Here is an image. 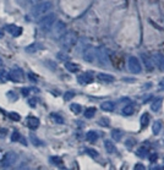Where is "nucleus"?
<instances>
[{
	"mask_svg": "<svg viewBox=\"0 0 164 170\" xmlns=\"http://www.w3.org/2000/svg\"><path fill=\"white\" fill-rule=\"evenodd\" d=\"M160 130H162V121L156 120L153 126H152V131H153L154 135H158V133H160Z\"/></svg>",
	"mask_w": 164,
	"mask_h": 170,
	"instance_id": "obj_20",
	"label": "nucleus"
},
{
	"mask_svg": "<svg viewBox=\"0 0 164 170\" xmlns=\"http://www.w3.org/2000/svg\"><path fill=\"white\" fill-rule=\"evenodd\" d=\"M97 78L100 81V82H104V83H110L113 82V81L115 80L114 76H112V75H109V73H98V76Z\"/></svg>",
	"mask_w": 164,
	"mask_h": 170,
	"instance_id": "obj_15",
	"label": "nucleus"
},
{
	"mask_svg": "<svg viewBox=\"0 0 164 170\" xmlns=\"http://www.w3.org/2000/svg\"><path fill=\"white\" fill-rule=\"evenodd\" d=\"M141 60H142V64L145 65V67L148 71L153 69V61L151 60V56H148L147 54H141Z\"/></svg>",
	"mask_w": 164,
	"mask_h": 170,
	"instance_id": "obj_13",
	"label": "nucleus"
},
{
	"mask_svg": "<svg viewBox=\"0 0 164 170\" xmlns=\"http://www.w3.org/2000/svg\"><path fill=\"white\" fill-rule=\"evenodd\" d=\"M5 30L8 31L10 35L12 37H18V36H21V33H22V27H18L16 25H6L5 26Z\"/></svg>",
	"mask_w": 164,
	"mask_h": 170,
	"instance_id": "obj_10",
	"label": "nucleus"
},
{
	"mask_svg": "<svg viewBox=\"0 0 164 170\" xmlns=\"http://www.w3.org/2000/svg\"><path fill=\"white\" fill-rule=\"evenodd\" d=\"M147 153H148V149L146 147H141V148L137 149V155L141 157V158H145L147 155Z\"/></svg>",
	"mask_w": 164,
	"mask_h": 170,
	"instance_id": "obj_29",
	"label": "nucleus"
},
{
	"mask_svg": "<svg viewBox=\"0 0 164 170\" xmlns=\"http://www.w3.org/2000/svg\"><path fill=\"white\" fill-rule=\"evenodd\" d=\"M95 56L98 58V61L103 66H108L109 65V55H108L105 48L100 47L98 50H95Z\"/></svg>",
	"mask_w": 164,
	"mask_h": 170,
	"instance_id": "obj_5",
	"label": "nucleus"
},
{
	"mask_svg": "<svg viewBox=\"0 0 164 170\" xmlns=\"http://www.w3.org/2000/svg\"><path fill=\"white\" fill-rule=\"evenodd\" d=\"M27 126H28L31 130H36L39 126V119H37L35 116H28L27 118Z\"/></svg>",
	"mask_w": 164,
	"mask_h": 170,
	"instance_id": "obj_14",
	"label": "nucleus"
},
{
	"mask_svg": "<svg viewBox=\"0 0 164 170\" xmlns=\"http://www.w3.org/2000/svg\"><path fill=\"white\" fill-rule=\"evenodd\" d=\"M20 140H21V135H20L17 131H13L12 135H11V141L12 142H17Z\"/></svg>",
	"mask_w": 164,
	"mask_h": 170,
	"instance_id": "obj_31",
	"label": "nucleus"
},
{
	"mask_svg": "<svg viewBox=\"0 0 164 170\" xmlns=\"http://www.w3.org/2000/svg\"><path fill=\"white\" fill-rule=\"evenodd\" d=\"M65 67L67 70H69L70 72H77L80 70V67L77 64H74V63H66L65 64Z\"/></svg>",
	"mask_w": 164,
	"mask_h": 170,
	"instance_id": "obj_22",
	"label": "nucleus"
},
{
	"mask_svg": "<svg viewBox=\"0 0 164 170\" xmlns=\"http://www.w3.org/2000/svg\"><path fill=\"white\" fill-rule=\"evenodd\" d=\"M86 138L90 142H95L98 140V133L95 131H88L87 135H86Z\"/></svg>",
	"mask_w": 164,
	"mask_h": 170,
	"instance_id": "obj_21",
	"label": "nucleus"
},
{
	"mask_svg": "<svg viewBox=\"0 0 164 170\" xmlns=\"http://www.w3.org/2000/svg\"><path fill=\"white\" fill-rule=\"evenodd\" d=\"M8 135V130L6 128H0V138H4Z\"/></svg>",
	"mask_w": 164,
	"mask_h": 170,
	"instance_id": "obj_40",
	"label": "nucleus"
},
{
	"mask_svg": "<svg viewBox=\"0 0 164 170\" xmlns=\"http://www.w3.org/2000/svg\"><path fill=\"white\" fill-rule=\"evenodd\" d=\"M83 59L87 61V63H92L95 59V49L92 45H87L85 50H83Z\"/></svg>",
	"mask_w": 164,
	"mask_h": 170,
	"instance_id": "obj_8",
	"label": "nucleus"
},
{
	"mask_svg": "<svg viewBox=\"0 0 164 170\" xmlns=\"http://www.w3.org/2000/svg\"><path fill=\"white\" fill-rule=\"evenodd\" d=\"M28 93H30L28 88H23V90H22V94H23V96H28Z\"/></svg>",
	"mask_w": 164,
	"mask_h": 170,
	"instance_id": "obj_42",
	"label": "nucleus"
},
{
	"mask_svg": "<svg viewBox=\"0 0 164 170\" xmlns=\"http://www.w3.org/2000/svg\"><path fill=\"white\" fill-rule=\"evenodd\" d=\"M3 37H4V32L0 31V38H3Z\"/></svg>",
	"mask_w": 164,
	"mask_h": 170,
	"instance_id": "obj_46",
	"label": "nucleus"
},
{
	"mask_svg": "<svg viewBox=\"0 0 164 170\" xmlns=\"http://www.w3.org/2000/svg\"><path fill=\"white\" fill-rule=\"evenodd\" d=\"M30 3H31V4H33V5H36V4L40 3V0H30Z\"/></svg>",
	"mask_w": 164,
	"mask_h": 170,
	"instance_id": "obj_45",
	"label": "nucleus"
},
{
	"mask_svg": "<svg viewBox=\"0 0 164 170\" xmlns=\"http://www.w3.org/2000/svg\"><path fill=\"white\" fill-rule=\"evenodd\" d=\"M74 96H75V93H74V92H71V91H69V92H66V93H65L64 99H65V100H70Z\"/></svg>",
	"mask_w": 164,
	"mask_h": 170,
	"instance_id": "obj_36",
	"label": "nucleus"
},
{
	"mask_svg": "<svg viewBox=\"0 0 164 170\" xmlns=\"http://www.w3.org/2000/svg\"><path fill=\"white\" fill-rule=\"evenodd\" d=\"M157 158H158V154L157 153H152L151 155H149V160H151V163H156Z\"/></svg>",
	"mask_w": 164,
	"mask_h": 170,
	"instance_id": "obj_39",
	"label": "nucleus"
},
{
	"mask_svg": "<svg viewBox=\"0 0 164 170\" xmlns=\"http://www.w3.org/2000/svg\"><path fill=\"white\" fill-rule=\"evenodd\" d=\"M94 114H95V108H88V109H86V111H85V118L91 119V118L94 116Z\"/></svg>",
	"mask_w": 164,
	"mask_h": 170,
	"instance_id": "obj_27",
	"label": "nucleus"
},
{
	"mask_svg": "<svg viewBox=\"0 0 164 170\" xmlns=\"http://www.w3.org/2000/svg\"><path fill=\"white\" fill-rule=\"evenodd\" d=\"M53 8V4L50 1H43L38 3L35 5V8L32 10V15L35 18H42L44 15H47Z\"/></svg>",
	"mask_w": 164,
	"mask_h": 170,
	"instance_id": "obj_1",
	"label": "nucleus"
},
{
	"mask_svg": "<svg viewBox=\"0 0 164 170\" xmlns=\"http://www.w3.org/2000/svg\"><path fill=\"white\" fill-rule=\"evenodd\" d=\"M49 160L52 162V164H54V165H60V164H63V159L59 158V157H50Z\"/></svg>",
	"mask_w": 164,
	"mask_h": 170,
	"instance_id": "obj_30",
	"label": "nucleus"
},
{
	"mask_svg": "<svg viewBox=\"0 0 164 170\" xmlns=\"http://www.w3.org/2000/svg\"><path fill=\"white\" fill-rule=\"evenodd\" d=\"M86 152H87L88 155H91V157H93V158L98 157V153H97V151H95V149H86Z\"/></svg>",
	"mask_w": 164,
	"mask_h": 170,
	"instance_id": "obj_35",
	"label": "nucleus"
},
{
	"mask_svg": "<svg viewBox=\"0 0 164 170\" xmlns=\"http://www.w3.org/2000/svg\"><path fill=\"white\" fill-rule=\"evenodd\" d=\"M55 13H53V12H48L47 15H44L42 18L39 20V28L44 31V32H48V31H50L52 30V27L54 26V22H55Z\"/></svg>",
	"mask_w": 164,
	"mask_h": 170,
	"instance_id": "obj_3",
	"label": "nucleus"
},
{
	"mask_svg": "<svg viewBox=\"0 0 164 170\" xmlns=\"http://www.w3.org/2000/svg\"><path fill=\"white\" fill-rule=\"evenodd\" d=\"M9 118H10L11 120H13V121H20V119H21L20 114H17V113H15V111L10 113V114H9Z\"/></svg>",
	"mask_w": 164,
	"mask_h": 170,
	"instance_id": "obj_32",
	"label": "nucleus"
},
{
	"mask_svg": "<svg viewBox=\"0 0 164 170\" xmlns=\"http://www.w3.org/2000/svg\"><path fill=\"white\" fill-rule=\"evenodd\" d=\"M100 108H102V110H104V111H113L114 108H115V104L112 100H105L100 104Z\"/></svg>",
	"mask_w": 164,
	"mask_h": 170,
	"instance_id": "obj_16",
	"label": "nucleus"
},
{
	"mask_svg": "<svg viewBox=\"0 0 164 170\" xmlns=\"http://www.w3.org/2000/svg\"><path fill=\"white\" fill-rule=\"evenodd\" d=\"M1 65H3V60H1V59H0V66H1Z\"/></svg>",
	"mask_w": 164,
	"mask_h": 170,
	"instance_id": "obj_47",
	"label": "nucleus"
},
{
	"mask_svg": "<svg viewBox=\"0 0 164 170\" xmlns=\"http://www.w3.org/2000/svg\"><path fill=\"white\" fill-rule=\"evenodd\" d=\"M129 70L132 73H140L141 72V63L136 56H130L127 60Z\"/></svg>",
	"mask_w": 164,
	"mask_h": 170,
	"instance_id": "obj_4",
	"label": "nucleus"
},
{
	"mask_svg": "<svg viewBox=\"0 0 164 170\" xmlns=\"http://www.w3.org/2000/svg\"><path fill=\"white\" fill-rule=\"evenodd\" d=\"M162 102H163L162 98L156 99L153 103L151 104V110H152V111H158V110L160 109V107H162Z\"/></svg>",
	"mask_w": 164,
	"mask_h": 170,
	"instance_id": "obj_19",
	"label": "nucleus"
},
{
	"mask_svg": "<svg viewBox=\"0 0 164 170\" xmlns=\"http://www.w3.org/2000/svg\"><path fill=\"white\" fill-rule=\"evenodd\" d=\"M8 75H9V78L15 81V82H20V81L23 80V71L21 69H18V67L12 69L10 72H8Z\"/></svg>",
	"mask_w": 164,
	"mask_h": 170,
	"instance_id": "obj_7",
	"label": "nucleus"
},
{
	"mask_svg": "<svg viewBox=\"0 0 164 170\" xmlns=\"http://www.w3.org/2000/svg\"><path fill=\"white\" fill-rule=\"evenodd\" d=\"M50 119L55 122V124H59V125H61V124H64V119L60 116V115H58V114H50Z\"/></svg>",
	"mask_w": 164,
	"mask_h": 170,
	"instance_id": "obj_24",
	"label": "nucleus"
},
{
	"mask_svg": "<svg viewBox=\"0 0 164 170\" xmlns=\"http://www.w3.org/2000/svg\"><path fill=\"white\" fill-rule=\"evenodd\" d=\"M134 111H135V109L131 104H127L126 107H124V109H122V114H124L125 116H129V115L134 114Z\"/></svg>",
	"mask_w": 164,
	"mask_h": 170,
	"instance_id": "obj_23",
	"label": "nucleus"
},
{
	"mask_svg": "<svg viewBox=\"0 0 164 170\" xmlns=\"http://www.w3.org/2000/svg\"><path fill=\"white\" fill-rule=\"evenodd\" d=\"M8 78H9L8 72H6V71H1V72H0V80H1V81H6Z\"/></svg>",
	"mask_w": 164,
	"mask_h": 170,
	"instance_id": "obj_37",
	"label": "nucleus"
},
{
	"mask_svg": "<svg viewBox=\"0 0 164 170\" xmlns=\"http://www.w3.org/2000/svg\"><path fill=\"white\" fill-rule=\"evenodd\" d=\"M16 160H17V155H16V153H13V152L5 153L4 158H3V160H1V163H3L1 165H3L4 168H9V166L13 165V163H16Z\"/></svg>",
	"mask_w": 164,
	"mask_h": 170,
	"instance_id": "obj_6",
	"label": "nucleus"
},
{
	"mask_svg": "<svg viewBox=\"0 0 164 170\" xmlns=\"http://www.w3.org/2000/svg\"><path fill=\"white\" fill-rule=\"evenodd\" d=\"M39 48H40V44L33 43V44H31V45L27 47V48H26V51H27V53H35V51H37Z\"/></svg>",
	"mask_w": 164,
	"mask_h": 170,
	"instance_id": "obj_25",
	"label": "nucleus"
},
{
	"mask_svg": "<svg viewBox=\"0 0 164 170\" xmlns=\"http://www.w3.org/2000/svg\"><path fill=\"white\" fill-rule=\"evenodd\" d=\"M28 77H30L32 81H37V77L33 76V73H28Z\"/></svg>",
	"mask_w": 164,
	"mask_h": 170,
	"instance_id": "obj_43",
	"label": "nucleus"
},
{
	"mask_svg": "<svg viewBox=\"0 0 164 170\" xmlns=\"http://www.w3.org/2000/svg\"><path fill=\"white\" fill-rule=\"evenodd\" d=\"M77 42V36L74 32H65L63 36L60 37V44L64 49H71L72 47Z\"/></svg>",
	"mask_w": 164,
	"mask_h": 170,
	"instance_id": "obj_2",
	"label": "nucleus"
},
{
	"mask_svg": "<svg viewBox=\"0 0 164 170\" xmlns=\"http://www.w3.org/2000/svg\"><path fill=\"white\" fill-rule=\"evenodd\" d=\"M52 30L54 32V36H55L57 38H59V37H61L65 33V23L61 22V21H59L55 26L52 27Z\"/></svg>",
	"mask_w": 164,
	"mask_h": 170,
	"instance_id": "obj_11",
	"label": "nucleus"
},
{
	"mask_svg": "<svg viewBox=\"0 0 164 170\" xmlns=\"http://www.w3.org/2000/svg\"><path fill=\"white\" fill-rule=\"evenodd\" d=\"M98 124L100 125V126H104V127H108L109 126V120L107 119V118H102L99 121H98Z\"/></svg>",
	"mask_w": 164,
	"mask_h": 170,
	"instance_id": "obj_34",
	"label": "nucleus"
},
{
	"mask_svg": "<svg viewBox=\"0 0 164 170\" xmlns=\"http://www.w3.org/2000/svg\"><path fill=\"white\" fill-rule=\"evenodd\" d=\"M135 169H145V166H143L142 164H136L135 165Z\"/></svg>",
	"mask_w": 164,
	"mask_h": 170,
	"instance_id": "obj_44",
	"label": "nucleus"
},
{
	"mask_svg": "<svg viewBox=\"0 0 164 170\" xmlns=\"http://www.w3.org/2000/svg\"><path fill=\"white\" fill-rule=\"evenodd\" d=\"M77 80H78V82L82 83V85H88V83H91L93 81V75L91 72H85V73L80 75Z\"/></svg>",
	"mask_w": 164,
	"mask_h": 170,
	"instance_id": "obj_12",
	"label": "nucleus"
},
{
	"mask_svg": "<svg viewBox=\"0 0 164 170\" xmlns=\"http://www.w3.org/2000/svg\"><path fill=\"white\" fill-rule=\"evenodd\" d=\"M104 147H105V149H107V152L110 153V154H113V153L117 152V148H115L114 143H112L110 140H105V141H104Z\"/></svg>",
	"mask_w": 164,
	"mask_h": 170,
	"instance_id": "obj_17",
	"label": "nucleus"
},
{
	"mask_svg": "<svg viewBox=\"0 0 164 170\" xmlns=\"http://www.w3.org/2000/svg\"><path fill=\"white\" fill-rule=\"evenodd\" d=\"M140 124L142 127H146L149 124V114L148 113H143L140 118Z\"/></svg>",
	"mask_w": 164,
	"mask_h": 170,
	"instance_id": "obj_18",
	"label": "nucleus"
},
{
	"mask_svg": "<svg viewBox=\"0 0 164 170\" xmlns=\"http://www.w3.org/2000/svg\"><path fill=\"white\" fill-rule=\"evenodd\" d=\"M36 104H37V99H36V98H31V99L28 100V105H30L31 108H35Z\"/></svg>",
	"mask_w": 164,
	"mask_h": 170,
	"instance_id": "obj_38",
	"label": "nucleus"
},
{
	"mask_svg": "<svg viewBox=\"0 0 164 170\" xmlns=\"http://www.w3.org/2000/svg\"><path fill=\"white\" fill-rule=\"evenodd\" d=\"M134 145H135V140H127V141H126V146H127V147H130V146L132 147Z\"/></svg>",
	"mask_w": 164,
	"mask_h": 170,
	"instance_id": "obj_41",
	"label": "nucleus"
},
{
	"mask_svg": "<svg viewBox=\"0 0 164 170\" xmlns=\"http://www.w3.org/2000/svg\"><path fill=\"white\" fill-rule=\"evenodd\" d=\"M112 138L114 141H120L121 140V131H119V130H113L112 131Z\"/></svg>",
	"mask_w": 164,
	"mask_h": 170,
	"instance_id": "obj_28",
	"label": "nucleus"
},
{
	"mask_svg": "<svg viewBox=\"0 0 164 170\" xmlns=\"http://www.w3.org/2000/svg\"><path fill=\"white\" fill-rule=\"evenodd\" d=\"M70 109H71V111H72V113H75V114H80V113L82 111V108H81V105H80V104H77V103H72V104L70 105Z\"/></svg>",
	"mask_w": 164,
	"mask_h": 170,
	"instance_id": "obj_26",
	"label": "nucleus"
},
{
	"mask_svg": "<svg viewBox=\"0 0 164 170\" xmlns=\"http://www.w3.org/2000/svg\"><path fill=\"white\" fill-rule=\"evenodd\" d=\"M31 141L33 142V145H35V146H42V145H43L42 141H39L35 135H31Z\"/></svg>",
	"mask_w": 164,
	"mask_h": 170,
	"instance_id": "obj_33",
	"label": "nucleus"
},
{
	"mask_svg": "<svg viewBox=\"0 0 164 170\" xmlns=\"http://www.w3.org/2000/svg\"><path fill=\"white\" fill-rule=\"evenodd\" d=\"M153 63L160 71H164V55L162 53H154L153 54Z\"/></svg>",
	"mask_w": 164,
	"mask_h": 170,
	"instance_id": "obj_9",
	"label": "nucleus"
}]
</instances>
